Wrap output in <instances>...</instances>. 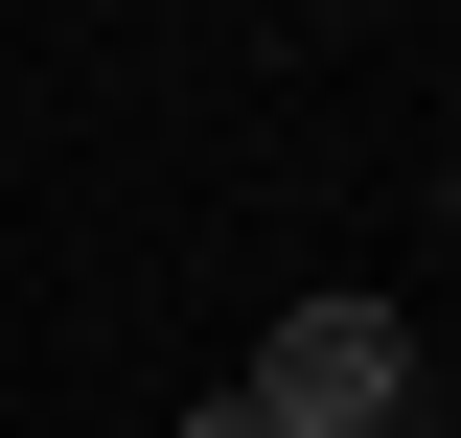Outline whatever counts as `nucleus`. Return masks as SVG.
I'll return each instance as SVG.
<instances>
[{"instance_id": "obj_1", "label": "nucleus", "mask_w": 461, "mask_h": 438, "mask_svg": "<svg viewBox=\"0 0 461 438\" xmlns=\"http://www.w3.org/2000/svg\"><path fill=\"white\" fill-rule=\"evenodd\" d=\"M254 415L277 438H415V324L393 300H277V346H254Z\"/></svg>"}, {"instance_id": "obj_2", "label": "nucleus", "mask_w": 461, "mask_h": 438, "mask_svg": "<svg viewBox=\"0 0 461 438\" xmlns=\"http://www.w3.org/2000/svg\"><path fill=\"white\" fill-rule=\"evenodd\" d=\"M185 438H277V415H254V392H208V415H185Z\"/></svg>"}]
</instances>
